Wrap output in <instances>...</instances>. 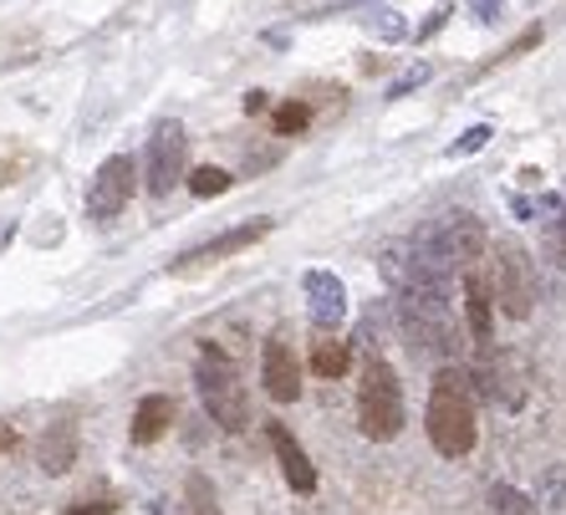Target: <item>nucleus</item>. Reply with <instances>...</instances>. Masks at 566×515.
Returning <instances> with one entry per match:
<instances>
[{
  "label": "nucleus",
  "instance_id": "nucleus-1",
  "mask_svg": "<svg viewBox=\"0 0 566 515\" xmlns=\"http://www.w3.org/2000/svg\"><path fill=\"white\" fill-rule=\"evenodd\" d=\"M423 429H429V444H434L444 460H464L480 439V423H474V383L464 368H439L434 388H429V413H423Z\"/></svg>",
  "mask_w": 566,
  "mask_h": 515
},
{
  "label": "nucleus",
  "instance_id": "nucleus-2",
  "mask_svg": "<svg viewBox=\"0 0 566 515\" xmlns=\"http://www.w3.org/2000/svg\"><path fill=\"white\" fill-rule=\"evenodd\" d=\"M490 240H485V225L474 220V214L454 210V214H439V220H429V225L413 235L409 251L419 255V265L429 271L434 281H454L464 276L474 261H480V251H485Z\"/></svg>",
  "mask_w": 566,
  "mask_h": 515
},
{
  "label": "nucleus",
  "instance_id": "nucleus-3",
  "mask_svg": "<svg viewBox=\"0 0 566 515\" xmlns=\"http://www.w3.org/2000/svg\"><path fill=\"white\" fill-rule=\"evenodd\" d=\"M398 322H403V332H409V343L419 353H460V327H454V312H449L444 281H419V286L398 291Z\"/></svg>",
  "mask_w": 566,
  "mask_h": 515
},
{
  "label": "nucleus",
  "instance_id": "nucleus-4",
  "mask_svg": "<svg viewBox=\"0 0 566 515\" xmlns=\"http://www.w3.org/2000/svg\"><path fill=\"white\" fill-rule=\"evenodd\" d=\"M357 429L373 439V444H388L403 429V388H398V372L388 357L373 353L363 362V383H357Z\"/></svg>",
  "mask_w": 566,
  "mask_h": 515
},
{
  "label": "nucleus",
  "instance_id": "nucleus-5",
  "mask_svg": "<svg viewBox=\"0 0 566 515\" xmlns=\"http://www.w3.org/2000/svg\"><path fill=\"white\" fill-rule=\"evenodd\" d=\"M195 383H199V403H205V413H210L220 429L240 434V429L251 423V393H245V383H240L235 362H230L214 343H205V353H199Z\"/></svg>",
  "mask_w": 566,
  "mask_h": 515
},
{
  "label": "nucleus",
  "instance_id": "nucleus-6",
  "mask_svg": "<svg viewBox=\"0 0 566 515\" xmlns=\"http://www.w3.org/2000/svg\"><path fill=\"white\" fill-rule=\"evenodd\" d=\"M490 296L501 302L511 322H526L536 312V265L515 240H495L490 245Z\"/></svg>",
  "mask_w": 566,
  "mask_h": 515
},
{
  "label": "nucleus",
  "instance_id": "nucleus-7",
  "mask_svg": "<svg viewBox=\"0 0 566 515\" xmlns=\"http://www.w3.org/2000/svg\"><path fill=\"white\" fill-rule=\"evenodd\" d=\"M185 164H189V133L179 118H164L148 133V164H144V185L154 199L174 195L185 185Z\"/></svg>",
  "mask_w": 566,
  "mask_h": 515
},
{
  "label": "nucleus",
  "instance_id": "nucleus-8",
  "mask_svg": "<svg viewBox=\"0 0 566 515\" xmlns=\"http://www.w3.org/2000/svg\"><path fill=\"white\" fill-rule=\"evenodd\" d=\"M133 159L128 154H113V159L97 169L93 189H87V214L93 220H113V214H123V204L133 199Z\"/></svg>",
  "mask_w": 566,
  "mask_h": 515
},
{
  "label": "nucleus",
  "instance_id": "nucleus-9",
  "mask_svg": "<svg viewBox=\"0 0 566 515\" xmlns=\"http://www.w3.org/2000/svg\"><path fill=\"white\" fill-rule=\"evenodd\" d=\"M474 372H470V383L480 388V393H490L501 409H521V398H526V388H521V378H515V368L505 362L495 347H474Z\"/></svg>",
  "mask_w": 566,
  "mask_h": 515
},
{
  "label": "nucleus",
  "instance_id": "nucleus-10",
  "mask_svg": "<svg viewBox=\"0 0 566 515\" xmlns=\"http://www.w3.org/2000/svg\"><path fill=\"white\" fill-rule=\"evenodd\" d=\"M261 383H265V393L276 398V403H296V398H302V362H296V353H291L286 337H271V343H265Z\"/></svg>",
  "mask_w": 566,
  "mask_h": 515
},
{
  "label": "nucleus",
  "instance_id": "nucleus-11",
  "mask_svg": "<svg viewBox=\"0 0 566 515\" xmlns=\"http://www.w3.org/2000/svg\"><path fill=\"white\" fill-rule=\"evenodd\" d=\"M265 235H271V220H245V225L224 230V235H214V240H205V245H195V251H185L174 265L185 271V265H210V261H224V255H240V251H251V245H261Z\"/></svg>",
  "mask_w": 566,
  "mask_h": 515
},
{
  "label": "nucleus",
  "instance_id": "nucleus-12",
  "mask_svg": "<svg viewBox=\"0 0 566 515\" xmlns=\"http://www.w3.org/2000/svg\"><path fill=\"white\" fill-rule=\"evenodd\" d=\"M265 434H271V450H276V460H281V475H286V485L296 490V495H312V490H316V464H312V454L296 444V434H291L286 423H271Z\"/></svg>",
  "mask_w": 566,
  "mask_h": 515
},
{
  "label": "nucleus",
  "instance_id": "nucleus-13",
  "mask_svg": "<svg viewBox=\"0 0 566 515\" xmlns=\"http://www.w3.org/2000/svg\"><path fill=\"white\" fill-rule=\"evenodd\" d=\"M302 286H306V306H312L316 327H337V322L347 317V291L332 271H306Z\"/></svg>",
  "mask_w": 566,
  "mask_h": 515
},
{
  "label": "nucleus",
  "instance_id": "nucleus-14",
  "mask_svg": "<svg viewBox=\"0 0 566 515\" xmlns=\"http://www.w3.org/2000/svg\"><path fill=\"white\" fill-rule=\"evenodd\" d=\"M464 317H470V337L474 347H490V317H495V296H490V281L480 271H464Z\"/></svg>",
  "mask_w": 566,
  "mask_h": 515
},
{
  "label": "nucleus",
  "instance_id": "nucleus-15",
  "mask_svg": "<svg viewBox=\"0 0 566 515\" xmlns=\"http://www.w3.org/2000/svg\"><path fill=\"white\" fill-rule=\"evenodd\" d=\"M169 423H174V398H164V393L144 398V403L133 409V444H154V439H164Z\"/></svg>",
  "mask_w": 566,
  "mask_h": 515
},
{
  "label": "nucleus",
  "instance_id": "nucleus-16",
  "mask_svg": "<svg viewBox=\"0 0 566 515\" xmlns=\"http://www.w3.org/2000/svg\"><path fill=\"white\" fill-rule=\"evenodd\" d=\"M36 460H41V470H46V475H62L66 464L77 460V434H72V423H52V429L41 434Z\"/></svg>",
  "mask_w": 566,
  "mask_h": 515
},
{
  "label": "nucleus",
  "instance_id": "nucleus-17",
  "mask_svg": "<svg viewBox=\"0 0 566 515\" xmlns=\"http://www.w3.org/2000/svg\"><path fill=\"white\" fill-rule=\"evenodd\" d=\"M353 368V347L347 343H312V372H322V378H343V372Z\"/></svg>",
  "mask_w": 566,
  "mask_h": 515
},
{
  "label": "nucleus",
  "instance_id": "nucleus-18",
  "mask_svg": "<svg viewBox=\"0 0 566 515\" xmlns=\"http://www.w3.org/2000/svg\"><path fill=\"white\" fill-rule=\"evenodd\" d=\"M485 501H490V515H536V501L515 485H495Z\"/></svg>",
  "mask_w": 566,
  "mask_h": 515
},
{
  "label": "nucleus",
  "instance_id": "nucleus-19",
  "mask_svg": "<svg viewBox=\"0 0 566 515\" xmlns=\"http://www.w3.org/2000/svg\"><path fill=\"white\" fill-rule=\"evenodd\" d=\"M235 185L224 169H214V164H199L195 174H189V195H199V199H214V195H224V189Z\"/></svg>",
  "mask_w": 566,
  "mask_h": 515
},
{
  "label": "nucleus",
  "instance_id": "nucleus-20",
  "mask_svg": "<svg viewBox=\"0 0 566 515\" xmlns=\"http://www.w3.org/2000/svg\"><path fill=\"white\" fill-rule=\"evenodd\" d=\"M276 133L281 138H291V133H302V128H312V107L306 103H286V107H276Z\"/></svg>",
  "mask_w": 566,
  "mask_h": 515
},
{
  "label": "nucleus",
  "instance_id": "nucleus-21",
  "mask_svg": "<svg viewBox=\"0 0 566 515\" xmlns=\"http://www.w3.org/2000/svg\"><path fill=\"white\" fill-rule=\"evenodd\" d=\"M485 144H490V123H474V128L460 133V144L449 148V154H454V159H464V154H480Z\"/></svg>",
  "mask_w": 566,
  "mask_h": 515
},
{
  "label": "nucleus",
  "instance_id": "nucleus-22",
  "mask_svg": "<svg viewBox=\"0 0 566 515\" xmlns=\"http://www.w3.org/2000/svg\"><path fill=\"white\" fill-rule=\"evenodd\" d=\"M546 255H552V261L566 271V214H562V220H556L552 230H546Z\"/></svg>",
  "mask_w": 566,
  "mask_h": 515
},
{
  "label": "nucleus",
  "instance_id": "nucleus-23",
  "mask_svg": "<svg viewBox=\"0 0 566 515\" xmlns=\"http://www.w3.org/2000/svg\"><path fill=\"white\" fill-rule=\"evenodd\" d=\"M419 82H429V62L409 66V72H403V77H398L394 87H388V97H403V93H413V87H419Z\"/></svg>",
  "mask_w": 566,
  "mask_h": 515
},
{
  "label": "nucleus",
  "instance_id": "nucleus-24",
  "mask_svg": "<svg viewBox=\"0 0 566 515\" xmlns=\"http://www.w3.org/2000/svg\"><path fill=\"white\" fill-rule=\"evenodd\" d=\"M449 11H454V6H449V0H444V6H439V11H434V15H429V21H423V27H419V31H413V36H419V41H429V36H434V31H439V27H444V15H449Z\"/></svg>",
  "mask_w": 566,
  "mask_h": 515
},
{
  "label": "nucleus",
  "instance_id": "nucleus-25",
  "mask_svg": "<svg viewBox=\"0 0 566 515\" xmlns=\"http://www.w3.org/2000/svg\"><path fill=\"white\" fill-rule=\"evenodd\" d=\"M368 27H373V31H378V36H394V41H398V36H403V21H398V15H394V21H388V15H373Z\"/></svg>",
  "mask_w": 566,
  "mask_h": 515
},
{
  "label": "nucleus",
  "instance_id": "nucleus-26",
  "mask_svg": "<svg viewBox=\"0 0 566 515\" xmlns=\"http://www.w3.org/2000/svg\"><path fill=\"white\" fill-rule=\"evenodd\" d=\"M66 515H113V505L107 501H82V505H72Z\"/></svg>",
  "mask_w": 566,
  "mask_h": 515
},
{
  "label": "nucleus",
  "instance_id": "nucleus-27",
  "mask_svg": "<svg viewBox=\"0 0 566 515\" xmlns=\"http://www.w3.org/2000/svg\"><path fill=\"white\" fill-rule=\"evenodd\" d=\"M265 107H271L265 103V93H245V113H265Z\"/></svg>",
  "mask_w": 566,
  "mask_h": 515
},
{
  "label": "nucleus",
  "instance_id": "nucleus-28",
  "mask_svg": "<svg viewBox=\"0 0 566 515\" xmlns=\"http://www.w3.org/2000/svg\"><path fill=\"white\" fill-rule=\"evenodd\" d=\"M495 11H501V0H480V21H495Z\"/></svg>",
  "mask_w": 566,
  "mask_h": 515
},
{
  "label": "nucleus",
  "instance_id": "nucleus-29",
  "mask_svg": "<svg viewBox=\"0 0 566 515\" xmlns=\"http://www.w3.org/2000/svg\"><path fill=\"white\" fill-rule=\"evenodd\" d=\"M195 515H220V511H214V505H210V490H205V501L195 505Z\"/></svg>",
  "mask_w": 566,
  "mask_h": 515
}]
</instances>
